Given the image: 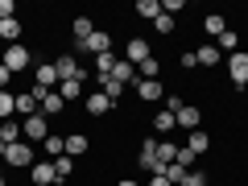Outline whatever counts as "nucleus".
I'll return each mask as SVG.
<instances>
[{"label":"nucleus","instance_id":"393cba45","mask_svg":"<svg viewBox=\"0 0 248 186\" xmlns=\"http://www.w3.org/2000/svg\"><path fill=\"white\" fill-rule=\"evenodd\" d=\"M83 153H91V141L83 133H71L66 137V157H83Z\"/></svg>","mask_w":248,"mask_h":186},{"label":"nucleus","instance_id":"412c9836","mask_svg":"<svg viewBox=\"0 0 248 186\" xmlns=\"http://www.w3.org/2000/svg\"><path fill=\"white\" fill-rule=\"evenodd\" d=\"M186 149L195 153V157H203V153H207V149H211V137H207V133H203V128H195V133L186 137Z\"/></svg>","mask_w":248,"mask_h":186},{"label":"nucleus","instance_id":"2eb2a0df","mask_svg":"<svg viewBox=\"0 0 248 186\" xmlns=\"http://www.w3.org/2000/svg\"><path fill=\"white\" fill-rule=\"evenodd\" d=\"M195 62L211 71V66H219V62H223V54L215 50V42H207V46H199V50H195Z\"/></svg>","mask_w":248,"mask_h":186},{"label":"nucleus","instance_id":"c756f323","mask_svg":"<svg viewBox=\"0 0 248 186\" xmlns=\"http://www.w3.org/2000/svg\"><path fill=\"white\" fill-rule=\"evenodd\" d=\"M215 50H219V54H236L240 50V33H236V29L219 33V37H215Z\"/></svg>","mask_w":248,"mask_h":186},{"label":"nucleus","instance_id":"79ce46f5","mask_svg":"<svg viewBox=\"0 0 248 186\" xmlns=\"http://www.w3.org/2000/svg\"><path fill=\"white\" fill-rule=\"evenodd\" d=\"M0 186H9V174H4V170H0Z\"/></svg>","mask_w":248,"mask_h":186},{"label":"nucleus","instance_id":"a211bd4d","mask_svg":"<svg viewBox=\"0 0 248 186\" xmlns=\"http://www.w3.org/2000/svg\"><path fill=\"white\" fill-rule=\"evenodd\" d=\"M62 112H66V99H62L58 91H50V95L42 99V116H46V120H54V116H62Z\"/></svg>","mask_w":248,"mask_h":186},{"label":"nucleus","instance_id":"c9c22d12","mask_svg":"<svg viewBox=\"0 0 248 186\" xmlns=\"http://www.w3.org/2000/svg\"><path fill=\"white\" fill-rule=\"evenodd\" d=\"M178 166H186V170H190V166H195V153H190V149H186V145H178Z\"/></svg>","mask_w":248,"mask_h":186},{"label":"nucleus","instance_id":"4468645a","mask_svg":"<svg viewBox=\"0 0 248 186\" xmlns=\"http://www.w3.org/2000/svg\"><path fill=\"white\" fill-rule=\"evenodd\" d=\"M91 33H95V21H91L87 13H79V17L71 21V37H75V42H87Z\"/></svg>","mask_w":248,"mask_h":186},{"label":"nucleus","instance_id":"4be33fe9","mask_svg":"<svg viewBox=\"0 0 248 186\" xmlns=\"http://www.w3.org/2000/svg\"><path fill=\"white\" fill-rule=\"evenodd\" d=\"M21 33H25V29H21V21H17V17H9V21H0V42H9V46H17V42H21Z\"/></svg>","mask_w":248,"mask_h":186},{"label":"nucleus","instance_id":"2f4dec72","mask_svg":"<svg viewBox=\"0 0 248 186\" xmlns=\"http://www.w3.org/2000/svg\"><path fill=\"white\" fill-rule=\"evenodd\" d=\"M112 66H116V54H112V50L99 54V58H95V79H108V75H112Z\"/></svg>","mask_w":248,"mask_h":186},{"label":"nucleus","instance_id":"39448f33","mask_svg":"<svg viewBox=\"0 0 248 186\" xmlns=\"http://www.w3.org/2000/svg\"><path fill=\"white\" fill-rule=\"evenodd\" d=\"M21 137H25V141H46V137H50V120H46L42 112L29 116V120H21Z\"/></svg>","mask_w":248,"mask_h":186},{"label":"nucleus","instance_id":"dca6fc26","mask_svg":"<svg viewBox=\"0 0 248 186\" xmlns=\"http://www.w3.org/2000/svg\"><path fill=\"white\" fill-rule=\"evenodd\" d=\"M228 17H223V13H207V17H203V33L207 37H219V33H228Z\"/></svg>","mask_w":248,"mask_h":186},{"label":"nucleus","instance_id":"c03bdc74","mask_svg":"<svg viewBox=\"0 0 248 186\" xmlns=\"http://www.w3.org/2000/svg\"><path fill=\"white\" fill-rule=\"evenodd\" d=\"M203 186H215V182H203Z\"/></svg>","mask_w":248,"mask_h":186},{"label":"nucleus","instance_id":"1a4fd4ad","mask_svg":"<svg viewBox=\"0 0 248 186\" xmlns=\"http://www.w3.org/2000/svg\"><path fill=\"white\" fill-rule=\"evenodd\" d=\"M50 62H54V71H58V83H66V79H75V75H79V58H75L71 50L58 54V58H50Z\"/></svg>","mask_w":248,"mask_h":186},{"label":"nucleus","instance_id":"4c0bfd02","mask_svg":"<svg viewBox=\"0 0 248 186\" xmlns=\"http://www.w3.org/2000/svg\"><path fill=\"white\" fill-rule=\"evenodd\" d=\"M9 83H13V71L4 66V62H0V91H9Z\"/></svg>","mask_w":248,"mask_h":186},{"label":"nucleus","instance_id":"9d476101","mask_svg":"<svg viewBox=\"0 0 248 186\" xmlns=\"http://www.w3.org/2000/svg\"><path fill=\"white\" fill-rule=\"evenodd\" d=\"M33 83L46 91H58V71H54V62H37L33 66Z\"/></svg>","mask_w":248,"mask_h":186},{"label":"nucleus","instance_id":"37998d69","mask_svg":"<svg viewBox=\"0 0 248 186\" xmlns=\"http://www.w3.org/2000/svg\"><path fill=\"white\" fill-rule=\"evenodd\" d=\"M4 149H9V145H4V141H0V161H4Z\"/></svg>","mask_w":248,"mask_h":186},{"label":"nucleus","instance_id":"f704fd0d","mask_svg":"<svg viewBox=\"0 0 248 186\" xmlns=\"http://www.w3.org/2000/svg\"><path fill=\"white\" fill-rule=\"evenodd\" d=\"M182 9H186V0H161V13H170V17L182 13Z\"/></svg>","mask_w":248,"mask_h":186},{"label":"nucleus","instance_id":"a878e982","mask_svg":"<svg viewBox=\"0 0 248 186\" xmlns=\"http://www.w3.org/2000/svg\"><path fill=\"white\" fill-rule=\"evenodd\" d=\"M157 161L161 166H174L178 161V145L170 141V137H157Z\"/></svg>","mask_w":248,"mask_h":186},{"label":"nucleus","instance_id":"6e6552de","mask_svg":"<svg viewBox=\"0 0 248 186\" xmlns=\"http://www.w3.org/2000/svg\"><path fill=\"white\" fill-rule=\"evenodd\" d=\"M137 99H141V104H161V99H166L161 79H141L137 83Z\"/></svg>","mask_w":248,"mask_h":186},{"label":"nucleus","instance_id":"e433bc0d","mask_svg":"<svg viewBox=\"0 0 248 186\" xmlns=\"http://www.w3.org/2000/svg\"><path fill=\"white\" fill-rule=\"evenodd\" d=\"M13 13H17V4H13V0H0V21H9Z\"/></svg>","mask_w":248,"mask_h":186},{"label":"nucleus","instance_id":"ddd939ff","mask_svg":"<svg viewBox=\"0 0 248 186\" xmlns=\"http://www.w3.org/2000/svg\"><path fill=\"white\" fill-rule=\"evenodd\" d=\"M112 79H120L124 87H128V83H133V87H137V83H141V75H137V66H133V62L116 58V66H112Z\"/></svg>","mask_w":248,"mask_h":186},{"label":"nucleus","instance_id":"f8f14e48","mask_svg":"<svg viewBox=\"0 0 248 186\" xmlns=\"http://www.w3.org/2000/svg\"><path fill=\"white\" fill-rule=\"evenodd\" d=\"M174 120H178V128H186V133H195L199 124H203V112H199V108H195V104H186V108H182V112H178V116H174Z\"/></svg>","mask_w":248,"mask_h":186},{"label":"nucleus","instance_id":"ea45409f","mask_svg":"<svg viewBox=\"0 0 248 186\" xmlns=\"http://www.w3.org/2000/svg\"><path fill=\"white\" fill-rule=\"evenodd\" d=\"M145 186H174V182H170L166 174H149V182H145Z\"/></svg>","mask_w":248,"mask_h":186},{"label":"nucleus","instance_id":"5701e85b","mask_svg":"<svg viewBox=\"0 0 248 186\" xmlns=\"http://www.w3.org/2000/svg\"><path fill=\"white\" fill-rule=\"evenodd\" d=\"M58 95L66 99V104H75V99H83V95H87V87H83L79 79H66V83H58Z\"/></svg>","mask_w":248,"mask_h":186},{"label":"nucleus","instance_id":"7c9ffc66","mask_svg":"<svg viewBox=\"0 0 248 186\" xmlns=\"http://www.w3.org/2000/svg\"><path fill=\"white\" fill-rule=\"evenodd\" d=\"M54 174H58V182H66V178H75V157H54Z\"/></svg>","mask_w":248,"mask_h":186},{"label":"nucleus","instance_id":"bb28decb","mask_svg":"<svg viewBox=\"0 0 248 186\" xmlns=\"http://www.w3.org/2000/svg\"><path fill=\"white\" fill-rule=\"evenodd\" d=\"M0 141H4V145L25 141V137H21V120H0Z\"/></svg>","mask_w":248,"mask_h":186},{"label":"nucleus","instance_id":"0eeeda50","mask_svg":"<svg viewBox=\"0 0 248 186\" xmlns=\"http://www.w3.org/2000/svg\"><path fill=\"white\" fill-rule=\"evenodd\" d=\"M145 58H153V46L145 42V37H128V46H124V62H133V66H141Z\"/></svg>","mask_w":248,"mask_h":186},{"label":"nucleus","instance_id":"f3484780","mask_svg":"<svg viewBox=\"0 0 248 186\" xmlns=\"http://www.w3.org/2000/svg\"><path fill=\"white\" fill-rule=\"evenodd\" d=\"M174 128H178L174 112H153V137H170Z\"/></svg>","mask_w":248,"mask_h":186},{"label":"nucleus","instance_id":"6ab92c4d","mask_svg":"<svg viewBox=\"0 0 248 186\" xmlns=\"http://www.w3.org/2000/svg\"><path fill=\"white\" fill-rule=\"evenodd\" d=\"M37 112H42V104H37L29 91H17V116L21 120H29V116H37Z\"/></svg>","mask_w":248,"mask_h":186},{"label":"nucleus","instance_id":"7ed1b4c3","mask_svg":"<svg viewBox=\"0 0 248 186\" xmlns=\"http://www.w3.org/2000/svg\"><path fill=\"white\" fill-rule=\"evenodd\" d=\"M137 170H141V174L161 170V161H157V137H145V141H141V149H137Z\"/></svg>","mask_w":248,"mask_h":186},{"label":"nucleus","instance_id":"f257e3e1","mask_svg":"<svg viewBox=\"0 0 248 186\" xmlns=\"http://www.w3.org/2000/svg\"><path fill=\"white\" fill-rule=\"evenodd\" d=\"M0 62H4V66H9L13 75H25L29 66H33V50H29V46H0Z\"/></svg>","mask_w":248,"mask_h":186},{"label":"nucleus","instance_id":"473e14b6","mask_svg":"<svg viewBox=\"0 0 248 186\" xmlns=\"http://www.w3.org/2000/svg\"><path fill=\"white\" fill-rule=\"evenodd\" d=\"M137 75H141V79H161V62L157 58H145L141 66H137Z\"/></svg>","mask_w":248,"mask_h":186},{"label":"nucleus","instance_id":"20e7f679","mask_svg":"<svg viewBox=\"0 0 248 186\" xmlns=\"http://www.w3.org/2000/svg\"><path fill=\"white\" fill-rule=\"evenodd\" d=\"M228 79H232V87H248V50L228 54Z\"/></svg>","mask_w":248,"mask_h":186},{"label":"nucleus","instance_id":"9b49d317","mask_svg":"<svg viewBox=\"0 0 248 186\" xmlns=\"http://www.w3.org/2000/svg\"><path fill=\"white\" fill-rule=\"evenodd\" d=\"M83 108H87V116H108L112 112V99H108L104 91H87V95H83Z\"/></svg>","mask_w":248,"mask_h":186},{"label":"nucleus","instance_id":"a19ab883","mask_svg":"<svg viewBox=\"0 0 248 186\" xmlns=\"http://www.w3.org/2000/svg\"><path fill=\"white\" fill-rule=\"evenodd\" d=\"M116 186H141V182H137V178H120Z\"/></svg>","mask_w":248,"mask_h":186},{"label":"nucleus","instance_id":"cd10ccee","mask_svg":"<svg viewBox=\"0 0 248 186\" xmlns=\"http://www.w3.org/2000/svg\"><path fill=\"white\" fill-rule=\"evenodd\" d=\"M137 17L153 25V21L161 17V0H137Z\"/></svg>","mask_w":248,"mask_h":186},{"label":"nucleus","instance_id":"f03ea898","mask_svg":"<svg viewBox=\"0 0 248 186\" xmlns=\"http://www.w3.org/2000/svg\"><path fill=\"white\" fill-rule=\"evenodd\" d=\"M33 145H29V141H17V145H9V149H4V166H9V170H29V166H33Z\"/></svg>","mask_w":248,"mask_h":186},{"label":"nucleus","instance_id":"c85d7f7f","mask_svg":"<svg viewBox=\"0 0 248 186\" xmlns=\"http://www.w3.org/2000/svg\"><path fill=\"white\" fill-rule=\"evenodd\" d=\"M0 120H17V91H0Z\"/></svg>","mask_w":248,"mask_h":186},{"label":"nucleus","instance_id":"aec40b11","mask_svg":"<svg viewBox=\"0 0 248 186\" xmlns=\"http://www.w3.org/2000/svg\"><path fill=\"white\" fill-rule=\"evenodd\" d=\"M95 83H99V91H104V95L112 99V108L124 99V83H120V79H112V75H108V79H95Z\"/></svg>","mask_w":248,"mask_h":186},{"label":"nucleus","instance_id":"58836bf2","mask_svg":"<svg viewBox=\"0 0 248 186\" xmlns=\"http://www.w3.org/2000/svg\"><path fill=\"white\" fill-rule=\"evenodd\" d=\"M178 62H182V71H195V66H199V62H195V50H186Z\"/></svg>","mask_w":248,"mask_h":186},{"label":"nucleus","instance_id":"b1692460","mask_svg":"<svg viewBox=\"0 0 248 186\" xmlns=\"http://www.w3.org/2000/svg\"><path fill=\"white\" fill-rule=\"evenodd\" d=\"M42 149H46V157H62V153H66V137H62V133H50V137H46V141H42Z\"/></svg>","mask_w":248,"mask_h":186},{"label":"nucleus","instance_id":"72a5a7b5","mask_svg":"<svg viewBox=\"0 0 248 186\" xmlns=\"http://www.w3.org/2000/svg\"><path fill=\"white\" fill-rule=\"evenodd\" d=\"M153 29H157L161 37H170V33H174V29H178V17H170V13H161V17L153 21Z\"/></svg>","mask_w":248,"mask_h":186},{"label":"nucleus","instance_id":"423d86ee","mask_svg":"<svg viewBox=\"0 0 248 186\" xmlns=\"http://www.w3.org/2000/svg\"><path fill=\"white\" fill-rule=\"evenodd\" d=\"M29 182H33V186H54V182H58V174H54V161H50V157L33 161V166H29Z\"/></svg>","mask_w":248,"mask_h":186}]
</instances>
